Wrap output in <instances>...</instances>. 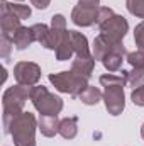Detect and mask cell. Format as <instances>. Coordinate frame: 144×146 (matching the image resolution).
Segmentation results:
<instances>
[{
  "label": "cell",
  "mask_w": 144,
  "mask_h": 146,
  "mask_svg": "<svg viewBox=\"0 0 144 146\" xmlns=\"http://www.w3.org/2000/svg\"><path fill=\"white\" fill-rule=\"evenodd\" d=\"M102 87H105L104 92V102L108 114L119 115L126 107V97H124V87L127 83V72H122L120 75L107 73L100 76Z\"/></svg>",
  "instance_id": "obj_1"
},
{
  "label": "cell",
  "mask_w": 144,
  "mask_h": 146,
  "mask_svg": "<svg viewBox=\"0 0 144 146\" xmlns=\"http://www.w3.org/2000/svg\"><path fill=\"white\" fill-rule=\"evenodd\" d=\"M36 129L37 122L34 114L22 110L10 121L7 133L12 134L15 146H36Z\"/></svg>",
  "instance_id": "obj_2"
},
{
  "label": "cell",
  "mask_w": 144,
  "mask_h": 146,
  "mask_svg": "<svg viewBox=\"0 0 144 146\" xmlns=\"http://www.w3.org/2000/svg\"><path fill=\"white\" fill-rule=\"evenodd\" d=\"M31 94V88L26 87V85H15V87H10L5 90L3 97H2V106H3V131L7 133L9 129V124L10 121L20 114L24 110L26 106V100Z\"/></svg>",
  "instance_id": "obj_3"
},
{
  "label": "cell",
  "mask_w": 144,
  "mask_h": 146,
  "mask_svg": "<svg viewBox=\"0 0 144 146\" xmlns=\"http://www.w3.org/2000/svg\"><path fill=\"white\" fill-rule=\"evenodd\" d=\"M29 99L41 115H58L63 109V100L42 85L31 87Z\"/></svg>",
  "instance_id": "obj_4"
},
{
  "label": "cell",
  "mask_w": 144,
  "mask_h": 146,
  "mask_svg": "<svg viewBox=\"0 0 144 146\" xmlns=\"http://www.w3.org/2000/svg\"><path fill=\"white\" fill-rule=\"evenodd\" d=\"M49 82L54 85V88L61 94H68L71 97H78L87 87L88 82L83 76H78L73 72H61L49 75Z\"/></svg>",
  "instance_id": "obj_5"
},
{
  "label": "cell",
  "mask_w": 144,
  "mask_h": 146,
  "mask_svg": "<svg viewBox=\"0 0 144 146\" xmlns=\"http://www.w3.org/2000/svg\"><path fill=\"white\" fill-rule=\"evenodd\" d=\"M14 76L19 85L34 87L41 80V66L32 61H19L14 66Z\"/></svg>",
  "instance_id": "obj_6"
},
{
  "label": "cell",
  "mask_w": 144,
  "mask_h": 146,
  "mask_svg": "<svg viewBox=\"0 0 144 146\" xmlns=\"http://www.w3.org/2000/svg\"><path fill=\"white\" fill-rule=\"evenodd\" d=\"M100 27V34H105L107 37H110L112 41L122 42L124 36L129 31V24L122 15H112L108 21H105Z\"/></svg>",
  "instance_id": "obj_7"
},
{
  "label": "cell",
  "mask_w": 144,
  "mask_h": 146,
  "mask_svg": "<svg viewBox=\"0 0 144 146\" xmlns=\"http://www.w3.org/2000/svg\"><path fill=\"white\" fill-rule=\"evenodd\" d=\"M2 12H0V26H2V36L10 37L14 41V34L19 31L20 26V19L17 15H14L9 9V3L7 0H2V5H0Z\"/></svg>",
  "instance_id": "obj_8"
},
{
  "label": "cell",
  "mask_w": 144,
  "mask_h": 146,
  "mask_svg": "<svg viewBox=\"0 0 144 146\" xmlns=\"http://www.w3.org/2000/svg\"><path fill=\"white\" fill-rule=\"evenodd\" d=\"M119 49H124L122 42L112 41L105 34H98V36L95 37V41H93V53H92V56L95 58V61H102L108 53L119 51Z\"/></svg>",
  "instance_id": "obj_9"
},
{
  "label": "cell",
  "mask_w": 144,
  "mask_h": 146,
  "mask_svg": "<svg viewBox=\"0 0 144 146\" xmlns=\"http://www.w3.org/2000/svg\"><path fill=\"white\" fill-rule=\"evenodd\" d=\"M97 12L98 9H93V7H83V5H76L71 12V19L76 26H81V27H88L92 24H95L97 21Z\"/></svg>",
  "instance_id": "obj_10"
},
{
  "label": "cell",
  "mask_w": 144,
  "mask_h": 146,
  "mask_svg": "<svg viewBox=\"0 0 144 146\" xmlns=\"http://www.w3.org/2000/svg\"><path fill=\"white\" fill-rule=\"evenodd\" d=\"M93 66H95V58L93 56H87V58H78L71 63V72L76 73L78 76H83V78H90L92 72H93Z\"/></svg>",
  "instance_id": "obj_11"
},
{
  "label": "cell",
  "mask_w": 144,
  "mask_h": 146,
  "mask_svg": "<svg viewBox=\"0 0 144 146\" xmlns=\"http://www.w3.org/2000/svg\"><path fill=\"white\" fill-rule=\"evenodd\" d=\"M59 119L58 115H41L39 119V129L46 138H53L59 133Z\"/></svg>",
  "instance_id": "obj_12"
},
{
  "label": "cell",
  "mask_w": 144,
  "mask_h": 146,
  "mask_svg": "<svg viewBox=\"0 0 144 146\" xmlns=\"http://www.w3.org/2000/svg\"><path fill=\"white\" fill-rule=\"evenodd\" d=\"M70 36H71L73 49H75V53H76L78 58L92 56V54H90V48H88V41H87V37L83 36L81 33H78V31H70Z\"/></svg>",
  "instance_id": "obj_13"
},
{
  "label": "cell",
  "mask_w": 144,
  "mask_h": 146,
  "mask_svg": "<svg viewBox=\"0 0 144 146\" xmlns=\"http://www.w3.org/2000/svg\"><path fill=\"white\" fill-rule=\"evenodd\" d=\"M36 41V36L32 33V27H19V31L14 34V44L17 49H26Z\"/></svg>",
  "instance_id": "obj_14"
},
{
  "label": "cell",
  "mask_w": 144,
  "mask_h": 146,
  "mask_svg": "<svg viewBox=\"0 0 144 146\" xmlns=\"http://www.w3.org/2000/svg\"><path fill=\"white\" fill-rule=\"evenodd\" d=\"M124 54H126V48H124V49H119V51H112V53H108L107 56L102 60V63H104V66H105L110 73L119 72L120 66H122Z\"/></svg>",
  "instance_id": "obj_15"
},
{
  "label": "cell",
  "mask_w": 144,
  "mask_h": 146,
  "mask_svg": "<svg viewBox=\"0 0 144 146\" xmlns=\"http://www.w3.org/2000/svg\"><path fill=\"white\" fill-rule=\"evenodd\" d=\"M78 133V117H66L59 122V134L65 139H73Z\"/></svg>",
  "instance_id": "obj_16"
},
{
  "label": "cell",
  "mask_w": 144,
  "mask_h": 146,
  "mask_svg": "<svg viewBox=\"0 0 144 146\" xmlns=\"http://www.w3.org/2000/svg\"><path fill=\"white\" fill-rule=\"evenodd\" d=\"M78 99L83 102V104H87V106H97L102 99H104V94L97 88V87H92V85H88L80 95H78Z\"/></svg>",
  "instance_id": "obj_17"
},
{
  "label": "cell",
  "mask_w": 144,
  "mask_h": 146,
  "mask_svg": "<svg viewBox=\"0 0 144 146\" xmlns=\"http://www.w3.org/2000/svg\"><path fill=\"white\" fill-rule=\"evenodd\" d=\"M73 53H75V49H73L71 36H70V31H68V34H66V36H65V39L61 41L59 48L56 49V60H58V61H66V60H71Z\"/></svg>",
  "instance_id": "obj_18"
},
{
  "label": "cell",
  "mask_w": 144,
  "mask_h": 146,
  "mask_svg": "<svg viewBox=\"0 0 144 146\" xmlns=\"http://www.w3.org/2000/svg\"><path fill=\"white\" fill-rule=\"evenodd\" d=\"M127 83L134 88L144 85V68H132L127 72Z\"/></svg>",
  "instance_id": "obj_19"
},
{
  "label": "cell",
  "mask_w": 144,
  "mask_h": 146,
  "mask_svg": "<svg viewBox=\"0 0 144 146\" xmlns=\"http://www.w3.org/2000/svg\"><path fill=\"white\" fill-rule=\"evenodd\" d=\"M9 9L14 15H17L20 21L31 17V7L29 5H22V3H9Z\"/></svg>",
  "instance_id": "obj_20"
},
{
  "label": "cell",
  "mask_w": 144,
  "mask_h": 146,
  "mask_svg": "<svg viewBox=\"0 0 144 146\" xmlns=\"http://www.w3.org/2000/svg\"><path fill=\"white\" fill-rule=\"evenodd\" d=\"M49 31H51V27H48L46 24H34V26H32V33H34V36H36V41L41 42V46H44L46 39L49 36Z\"/></svg>",
  "instance_id": "obj_21"
},
{
  "label": "cell",
  "mask_w": 144,
  "mask_h": 146,
  "mask_svg": "<svg viewBox=\"0 0 144 146\" xmlns=\"http://www.w3.org/2000/svg\"><path fill=\"white\" fill-rule=\"evenodd\" d=\"M126 5H127V10L132 15L144 19V0H127Z\"/></svg>",
  "instance_id": "obj_22"
},
{
  "label": "cell",
  "mask_w": 144,
  "mask_h": 146,
  "mask_svg": "<svg viewBox=\"0 0 144 146\" xmlns=\"http://www.w3.org/2000/svg\"><path fill=\"white\" fill-rule=\"evenodd\" d=\"M127 61L132 68H144V53L143 51H132L127 53Z\"/></svg>",
  "instance_id": "obj_23"
},
{
  "label": "cell",
  "mask_w": 144,
  "mask_h": 146,
  "mask_svg": "<svg viewBox=\"0 0 144 146\" xmlns=\"http://www.w3.org/2000/svg\"><path fill=\"white\" fill-rule=\"evenodd\" d=\"M134 41H136L137 49L144 53V21L141 24H137L136 29H134Z\"/></svg>",
  "instance_id": "obj_24"
},
{
  "label": "cell",
  "mask_w": 144,
  "mask_h": 146,
  "mask_svg": "<svg viewBox=\"0 0 144 146\" xmlns=\"http://www.w3.org/2000/svg\"><path fill=\"white\" fill-rule=\"evenodd\" d=\"M112 15H115L112 9H108V7H98V12H97V21H95V24H97V26H102V24H104L105 21H108Z\"/></svg>",
  "instance_id": "obj_25"
},
{
  "label": "cell",
  "mask_w": 144,
  "mask_h": 146,
  "mask_svg": "<svg viewBox=\"0 0 144 146\" xmlns=\"http://www.w3.org/2000/svg\"><path fill=\"white\" fill-rule=\"evenodd\" d=\"M131 99H132V102H134L136 106L144 107V85H141V87H137V88L132 90Z\"/></svg>",
  "instance_id": "obj_26"
},
{
  "label": "cell",
  "mask_w": 144,
  "mask_h": 146,
  "mask_svg": "<svg viewBox=\"0 0 144 146\" xmlns=\"http://www.w3.org/2000/svg\"><path fill=\"white\" fill-rule=\"evenodd\" d=\"M12 44H14V41L10 39V37H5L2 36V51H0V54H2V58H9L10 56V48H12Z\"/></svg>",
  "instance_id": "obj_27"
},
{
  "label": "cell",
  "mask_w": 144,
  "mask_h": 146,
  "mask_svg": "<svg viewBox=\"0 0 144 146\" xmlns=\"http://www.w3.org/2000/svg\"><path fill=\"white\" fill-rule=\"evenodd\" d=\"M78 5H83V7H93V9H98L100 5V0H80Z\"/></svg>",
  "instance_id": "obj_28"
},
{
  "label": "cell",
  "mask_w": 144,
  "mask_h": 146,
  "mask_svg": "<svg viewBox=\"0 0 144 146\" xmlns=\"http://www.w3.org/2000/svg\"><path fill=\"white\" fill-rule=\"evenodd\" d=\"M49 2H51V0H31V3H32L34 7H37V9H46V7L49 5Z\"/></svg>",
  "instance_id": "obj_29"
},
{
  "label": "cell",
  "mask_w": 144,
  "mask_h": 146,
  "mask_svg": "<svg viewBox=\"0 0 144 146\" xmlns=\"http://www.w3.org/2000/svg\"><path fill=\"white\" fill-rule=\"evenodd\" d=\"M141 136H143V139H144V124H143V127H141Z\"/></svg>",
  "instance_id": "obj_30"
},
{
  "label": "cell",
  "mask_w": 144,
  "mask_h": 146,
  "mask_svg": "<svg viewBox=\"0 0 144 146\" xmlns=\"http://www.w3.org/2000/svg\"><path fill=\"white\" fill-rule=\"evenodd\" d=\"M19 2H20V0H19Z\"/></svg>",
  "instance_id": "obj_31"
}]
</instances>
